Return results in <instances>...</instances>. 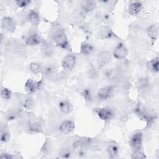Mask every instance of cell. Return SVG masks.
<instances>
[{
	"label": "cell",
	"mask_w": 159,
	"mask_h": 159,
	"mask_svg": "<svg viewBox=\"0 0 159 159\" xmlns=\"http://www.w3.org/2000/svg\"><path fill=\"white\" fill-rule=\"evenodd\" d=\"M114 90V87L112 85L104 86L100 88L98 91V93H97L98 98L101 101L107 100V99L110 98L112 96Z\"/></svg>",
	"instance_id": "obj_7"
},
{
	"label": "cell",
	"mask_w": 159,
	"mask_h": 159,
	"mask_svg": "<svg viewBox=\"0 0 159 159\" xmlns=\"http://www.w3.org/2000/svg\"><path fill=\"white\" fill-rule=\"evenodd\" d=\"M42 42L41 37L37 34L33 33L27 37L25 43L29 46H35L42 43Z\"/></svg>",
	"instance_id": "obj_14"
},
{
	"label": "cell",
	"mask_w": 159,
	"mask_h": 159,
	"mask_svg": "<svg viewBox=\"0 0 159 159\" xmlns=\"http://www.w3.org/2000/svg\"><path fill=\"white\" fill-rule=\"evenodd\" d=\"M75 128V124L71 120H63L60 125L59 131L63 134H69L71 133Z\"/></svg>",
	"instance_id": "obj_11"
},
{
	"label": "cell",
	"mask_w": 159,
	"mask_h": 159,
	"mask_svg": "<svg viewBox=\"0 0 159 159\" xmlns=\"http://www.w3.org/2000/svg\"><path fill=\"white\" fill-rule=\"evenodd\" d=\"M76 57L73 55L69 54L65 56L61 61V65L63 68L66 71L72 70L76 64Z\"/></svg>",
	"instance_id": "obj_6"
},
{
	"label": "cell",
	"mask_w": 159,
	"mask_h": 159,
	"mask_svg": "<svg viewBox=\"0 0 159 159\" xmlns=\"http://www.w3.org/2000/svg\"><path fill=\"white\" fill-rule=\"evenodd\" d=\"M132 158H135V159H144V158H146L147 157L143 152H142V151H140V150H139L134 151L132 155Z\"/></svg>",
	"instance_id": "obj_31"
},
{
	"label": "cell",
	"mask_w": 159,
	"mask_h": 159,
	"mask_svg": "<svg viewBox=\"0 0 159 159\" xmlns=\"http://www.w3.org/2000/svg\"><path fill=\"white\" fill-rule=\"evenodd\" d=\"M107 153L110 158H116L119 153V148L116 145H110L107 147Z\"/></svg>",
	"instance_id": "obj_25"
},
{
	"label": "cell",
	"mask_w": 159,
	"mask_h": 159,
	"mask_svg": "<svg viewBox=\"0 0 159 159\" xmlns=\"http://www.w3.org/2000/svg\"><path fill=\"white\" fill-rule=\"evenodd\" d=\"M81 7L86 12H90L94 11L96 7V2L94 1L86 0L81 2Z\"/></svg>",
	"instance_id": "obj_18"
},
{
	"label": "cell",
	"mask_w": 159,
	"mask_h": 159,
	"mask_svg": "<svg viewBox=\"0 0 159 159\" xmlns=\"http://www.w3.org/2000/svg\"><path fill=\"white\" fill-rule=\"evenodd\" d=\"M129 51L126 46L122 42L119 43L114 49L112 55L116 59L122 60L127 57Z\"/></svg>",
	"instance_id": "obj_2"
},
{
	"label": "cell",
	"mask_w": 159,
	"mask_h": 159,
	"mask_svg": "<svg viewBox=\"0 0 159 159\" xmlns=\"http://www.w3.org/2000/svg\"><path fill=\"white\" fill-rule=\"evenodd\" d=\"M96 114L99 117L100 119L103 121H107L111 119L114 116L113 111L107 107H100L95 109L94 110Z\"/></svg>",
	"instance_id": "obj_5"
},
{
	"label": "cell",
	"mask_w": 159,
	"mask_h": 159,
	"mask_svg": "<svg viewBox=\"0 0 159 159\" xmlns=\"http://www.w3.org/2000/svg\"><path fill=\"white\" fill-rule=\"evenodd\" d=\"M1 26L4 30L9 32H12L16 30V23L12 17L9 16H5L2 19Z\"/></svg>",
	"instance_id": "obj_9"
},
{
	"label": "cell",
	"mask_w": 159,
	"mask_h": 159,
	"mask_svg": "<svg viewBox=\"0 0 159 159\" xmlns=\"http://www.w3.org/2000/svg\"><path fill=\"white\" fill-rule=\"evenodd\" d=\"M99 35L101 39L106 40L117 38V35L114 33L112 28L109 25H102L99 31Z\"/></svg>",
	"instance_id": "obj_3"
},
{
	"label": "cell",
	"mask_w": 159,
	"mask_h": 159,
	"mask_svg": "<svg viewBox=\"0 0 159 159\" xmlns=\"http://www.w3.org/2000/svg\"><path fill=\"white\" fill-rule=\"evenodd\" d=\"M34 105V102L33 100L31 98H27L26 99L24 103H23V106L24 108H25L27 110H30L32 108Z\"/></svg>",
	"instance_id": "obj_33"
},
{
	"label": "cell",
	"mask_w": 159,
	"mask_h": 159,
	"mask_svg": "<svg viewBox=\"0 0 159 159\" xmlns=\"http://www.w3.org/2000/svg\"><path fill=\"white\" fill-rule=\"evenodd\" d=\"M29 130L32 132H42L43 130V126L41 122L39 120L33 121L29 124Z\"/></svg>",
	"instance_id": "obj_21"
},
{
	"label": "cell",
	"mask_w": 159,
	"mask_h": 159,
	"mask_svg": "<svg viewBox=\"0 0 159 159\" xmlns=\"http://www.w3.org/2000/svg\"><path fill=\"white\" fill-rule=\"evenodd\" d=\"M10 133L8 131L7 127L5 125H1V134H0V139L1 142H7L10 139Z\"/></svg>",
	"instance_id": "obj_22"
},
{
	"label": "cell",
	"mask_w": 159,
	"mask_h": 159,
	"mask_svg": "<svg viewBox=\"0 0 159 159\" xmlns=\"http://www.w3.org/2000/svg\"><path fill=\"white\" fill-rule=\"evenodd\" d=\"M98 71L95 68H91L89 71V76L91 78H96L98 76Z\"/></svg>",
	"instance_id": "obj_35"
},
{
	"label": "cell",
	"mask_w": 159,
	"mask_h": 159,
	"mask_svg": "<svg viewBox=\"0 0 159 159\" xmlns=\"http://www.w3.org/2000/svg\"><path fill=\"white\" fill-rule=\"evenodd\" d=\"M0 158L1 159H12L14 158V157L12 155L8 153L4 152V153H2L1 154Z\"/></svg>",
	"instance_id": "obj_36"
},
{
	"label": "cell",
	"mask_w": 159,
	"mask_h": 159,
	"mask_svg": "<svg viewBox=\"0 0 159 159\" xmlns=\"http://www.w3.org/2000/svg\"><path fill=\"white\" fill-rule=\"evenodd\" d=\"M59 109L60 111L64 114H69L73 111V105L69 101L66 100H63L60 102L58 104Z\"/></svg>",
	"instance_id": "obj_16"
},
{
	"label": "cell",
	"mask_w": 159,
	"mask_h": 159,
	"mask_svg": "<svg viewBox=\"0 0 159 159\" xmlns=\"http://www.w3.org/2000/svg\"><path fill=\"white\" fill-rule=\"evenodd\" d=\"M147 65L148 66V68L153 71V72L158 73L159 71V61H158V57H155L151 60H150Z\"/></svg>",
	"instance_id": "obj_23"
},
{
	"label": "cell",
	"mask_w": 159,
	"mask_h": 159,
	"mask_svg": "<svg viewBox=\"0 0 159 159\" xmlns=\"http://www.w3.org/2000/svg\"><path fill=\"white\" fill-rule=\"evenodd\" d=\"M81 95L84 98L86 102H91V101L92 99V95H91V92L90 89H89V88L84 89L81 92Z\"/></svg>",
	"instance_id": "obj_30"
},
{
	"label": "cell",
	"mask_w": 159,
	"mask_h": 159,
	"mask_svg": "<svg viewBox=\"0 0 159 159\" xmlns=\"http://www.w3.org/2000/svg\"><path fill=\"white\" fill-rule=\"evenodd\" d=\"M111 55L109 52L104 50L99 53L97 56V64L99 68L105 66L111 60Z\"/></svg>",
	"instance_id": "obj_10"
},
{
	"label": "cell",
	"mask_w": 159,
	"mask_h": 159,
	"mask_svg": "<svg viewBox=\"0 0 159 159\" xmlns=\"http://www.w3.org/2000/svg\"><path fill=\"white\" fill-rule=\"evenodd\" d=\"M28 19L32 25H38L40 23V17L36 11L32 10L28 14Z\"/></svg>",
	"instance_id": "obj_20"
},
{
	"label": "cell",
	"mask_w": 159,
	"mask_h": 159,
	"mask_svg": "<svg viewBox=\"0 0 159 159\" xmlns=\"http://www.w3.org/2000/svg\"><path fill=\"white\" fill-rule=\"evenodd\" d=\"M94 50L93 45L87 42H82L80 45V53L84 55L91 54Z\"/></svg>",
	"instance_id": "obj_19"
},
{
	"label": "cell",
	"mask_w": 159,
	"mask_h": 159,
	"mask_svg": "<svg viewBox=\"0 0 159 159\" xmlns=\"http://www.w3.org/2000/svg\"><path fill=\"white\" fill-rule=\"evenodd\" d=\"M1 96L4 99L8 100L11 98L12 92L9 89L4 87V88H2L1 90Z\"/></svg>",
	"instance_id": "obj_29"
},
{
	"label": "cell",
	"mask_w": 159,
	"mask_h": 159,
	"mask_svg": "<svg viewBox=\"0 0 159 159\" xmlns=\"http://www.w3.org/2000/svg\"><path fill=\"white\" fill-rule=\"evenodd\" d=\"M147 34L150 38L152 44L153 45L157 39L158 35V28L156 24H152L147 29Z\"/></svg>",
	"instance_id": "obj_13"
},
{
	"label": "cell",
	"mask_w": 159,
	"mask_h": 159,
	"mask_svg": "<svg viewBox=\"0 0 159 159\" xmlns=\"http://www.w3.org/2000/svg\"><path fill=\"white\" fill-rule=\"evenodd\" d=\"M53 39L55 44L58 47L63 49H66L68 47L69 43L68 37L65 32L62 30H58L57 31L54 35Z\"/></svg>",
	"instance_id": "obj_1"
},
{
	"label": "cell",
	"mask_w": 159,
	"mask_h": 159,
	"mask_svg": "<svg viewBox=\"0 0 159 159\" xmlns=\"http://www.w3.org/2000/svg\"><path fill=\"white\" fill-rule=\"evenodd\" d=\"M41 45V52L45 57H50L54 54V49L52 46L48 42L43 41Z\"/></svg>",
	"instance_id": "obj_15"
},
{
	"label": "cell",
	"mask_w": 159,
	"mask_h": 159,
	"mask_svg": "<svg viewBox=\"0 0 159 159\" xmlns=\"http://www.w3.org/2000/svg\"><path fill=\"white\" fill-rule=\"evenodd\" d=\"M15 3H16V4L17 7H20V8H24V7H26L27 6H28L31 3V1H29V0H17V1H15Z\"/></svg>",
	"instance_id": "obj_32"
},
{
	"label": "cell",
	"mask_w": 159,
	"mask_h": 159,
	"mask_svg": "<svg viewBox=\"0 0 159 159\" xmlns=\"http://www.w3.org/2000/svg\"><path fill=\"white\" fill-rule=\"evenodd\" d=\"M59 157L63 158H69L71 155V151L68 147L62 148L59 152Z\"/></svg>",
	"instance_id": "obj_26"
},
{
	"label": "cell",
	"mask_w": 159,
	"mask_h": 159,
	"mask_svg": "<svg viewBox=\"0 0 159 159\" xmlns=\"http://www.w3.org/2000/svg\"><path fill=\"white\" fill-rule=\"evenodd\" d=\"M92 139L86 137H82L78 138L76 140H75L73 144L74 148H81L86 147L91 143Z\"/></svg>",
	"instance_id": "obj_17"
},
{
	"label": "cell",
	"mask_w": 159,
	"mask_h": 159,
	"mask_svg": "<svg viewBox=\"0 0 159 159\" xmlns=\"http://www.w3.org/2000/svg\"><path fill=\"white\" fill-rule=\"evenodd\" d=\"M149 84V81L147 78L143 77L139 78L137 82H136V87L138 89L140 90H143L144 89H146Z\"/></svg>",
	"instance_id": "obj_24"
},
{
	"label": "cell",
	"mask_w": 159,
	"mask_h": 159,
	"mask_svg": "<svg viewBox=\"0 0 159 159\" xmlns=\"http://www.w3.org/2000/svg\"><path fill=\"white\" fill-rule=\"evenodd\" d=\"M143 142V135L141 132H137L134 134L130 139L129 144L131 148L135 150H139L141 149Z\"/></svg>",
	"instance_id": "obj_4"
},
{
	"label": "cell",
	"mask_w": 159,
	"mask_h": 159,
	"mask_svg": "<svg viewBox=\"0 0 159 159\" xmlns=\"http://www.w3.org/2000/svg\"><path fill=\"white\" fill-rule=\"evenodd\" d=\"M30 70L34 73H39L42 71V68L40 64L35 62H32L29 65Z\"/></svg>",
	"instance_id": "obj_27"
},
{
	"label": "cell",
	"mask_w": 159,
	"mask_h": 159,
	"mask_svg": "<svg viewBox=\"0 0 159 159\" xmlns=\"http://www.w3.org/2000/svg\"><path fill=\"white\" fill-rule=\"evenodd\" d=\"M117 73L116 70H111L110 71H109L108 72H107L106 73V75L107 76L110 78V79H114L115 78L116 76H117Z\"/></svg>",
	"instance_id": "obj_34"
},
{
	"label": "cell",
	"mask_w": 159,
	"mask_h": 159,
	"mask_svg": "<svg viewBox=\"0 0 159 159\" xmlns=\"http://www.w3.org/2000/svg\"><path fill=\"white\" fill-rule=\"evenodd\" d=\"M142 9V4L140 1H135L130 2L128 7L129 12L132 16L138 15Z\"/></svg>",
	"instance_id": "obj_12"
},
{
	"label": "cell",
	"mask_w": 159,
	"mask_h": 159,
	"mask_svg": "<svg viewBox=\"0 0 159 159\" xmlns=\"http://www.w3.org/2000/svg\"><path fill=\"white\" fill-rule=\"evenodd\" d=\"M42 84V81H36L32 79H29L26 81L24 86L25 90L28 93H34L37 91Z\"/></svg>",
	"instance_id": "obj_8"
},
{
	"label": "cell",
	"mask_w": 159,
	"mask_h": 159,
	"mask_svg": "<svg viewBox=\"0 0 159 159\" xmlns=\"http://www.w3.org/2000/svg\"><path fill=\"white\" fill-rule=\"evenodd\" d=\"M56 68L55 66L52 65H48L45 67L44 69H42V71L43 73L47 76H50L54 74L55 72Z\"/></svg>",
	"instance_id": "obj_28"
}]
</instances>
